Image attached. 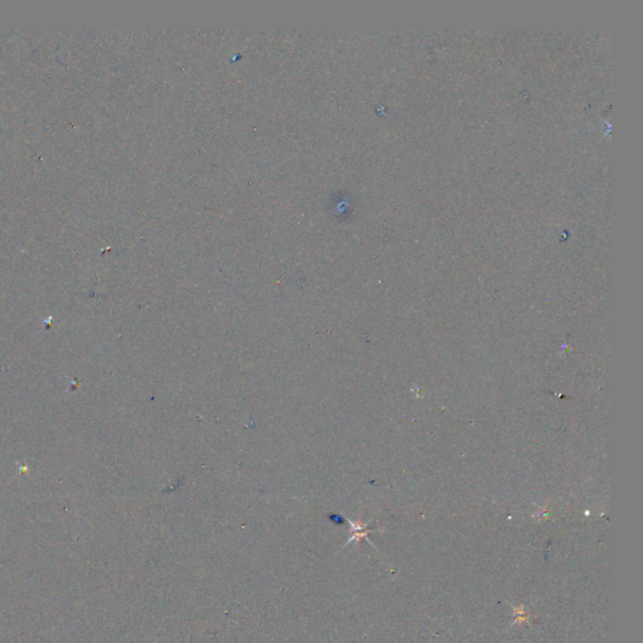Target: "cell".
<instances>
[{
  "mask_svg": "<svg viewBox=\"0 0 643 643\" xmlns=\"http://www.w3.org/2000/svg\"><path fill=\"white\" fill-rule=\"evenodd\" d=\"M351 525H352V528H353V536L349 539L347 544L351 543L352 540L359 541L362 538H365L368 533H370L368 530H365V525H359V524H356V523H351Z\"/></svg>",
  "mask_w": 643,
  "mask_h": 643,
  "instance_id": "1",
  "label": "cell"
}]
</instances>
